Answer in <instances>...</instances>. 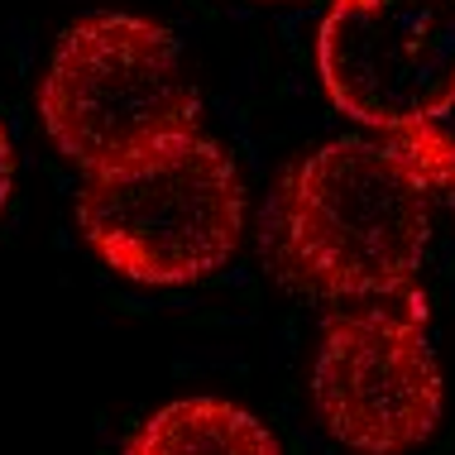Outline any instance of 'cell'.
Listing matches in <instances>:
<instances>
[{
	"mask_svg": "<svg viewBox=\"0 0 455 455\" xmlns=\"http://www.w3.org/2000/svg\"><path fill=\"white\" fill-rule=\"evenodd\" d=\"M77 226L96 259L130 283L188 288L220 274L244 235V182L235 158L202 130L87 173Z\"/></svg>",
	"mask_w": 455,
	"mask_h": 455,
	"instance_id": "2",
	"label": "cell"
},
{
	"mask_svg": "<svg viewBox=\"0 0 455 455\" xmlns=\"http://www.w3.org/2000/svg\"><path fill=\"white\" fill-rule=\"evenodd\" d=\"M312 408L326 436L355 455H408L446 412L441 360L427 336V298L412 288L322 326Z\"/></svg>",
	"mask_w": 455,
	"mask_h": 455,
	"instance_id": "4",
	"label": "cell"
},
{
	"mask_svg": "<svg viewBox=\"0 0 455 455\" xmlns=\"http://www.w3.org/2000/svg\"><path fill=\"white\" fill-rule=\"evenodd\" d=\"M39 116L53 149L87 178L202 130V96L164 24L101 10L53 44Z\"/></svg>",
	"mask_w": 455,
	"mask_h": 455,
	"instance_id": "3",
	"label": "cell"
},
{
	"mask_svg": "<svg viewBox=\"0 0 455 455\" xmlns=\"http://www.w3.org/2000/svg\"><path fill=\"white\" fill-rule=\"evenodd\" d=\"M403 154L417 164V173L432 182L436 192H455V134H446L441 125H417L403 134H388Z\"/></svg>",
	"mask_w": 455,
	"mask_h": 455,
	"instance_id": "7",
	"label": "cell"
},
{
	"mask_svg": "<svg viewBox=\"0 0 455 455\" xmlns=\"http://www.w3.org/2000/svg\"><path fill=\"white\" fill-rule=\"evenodd\" d=\"M120 455H283V446L230 398H178L144 417Z\"/></svg>",
	"mask_w": 455,
	"mask_h": 455,
	"instance_id": "6",
	"label": "cell"
},
{
	"mask_svg": "<svg viewBox=\"0 0 455 455\" xmlns=\"http://www.w3.org/2000/svg\"><path fill=\"white\" fill-rule=\"evenodd\" d=\"M432 192L393 140H331L283 178L278 268L322 298H393L427 259Z\"/></svg>",
	"mask_w": 455,
	"mask_h": 455,
	"instance_id": "1",
	"label": "cell"
},
{
	"mask_svg": "<svg viewBox=\"0 0 455 455\" xmlns=\"http://www.w3.org/2000/svg\"><path fill=\"white\" fill-rule=\"evenodd\" d=\"M10 192H15V144H10V130L0 120V212H5Z\"/></svg>",
	"mask_w": 455,
	"mask_h": 455,
	"instance_id": "8",
	"label": "cell"
},
{
	"mask_svg": "<svg viewBox=\"0 0 455 455\" xmlns=\"http://www.w3.org/2000/svg\"><path fill=\"white\" fill-rule=\"evenodd\" d=\"M316 68L336 110L364 130L441 125L455 110V0H336Z\"/></svg>",
	"mask_w": 455,
	"mask_h": 455,
	"instance_id": "5",
	"label": "cell"
}]
</instances>
